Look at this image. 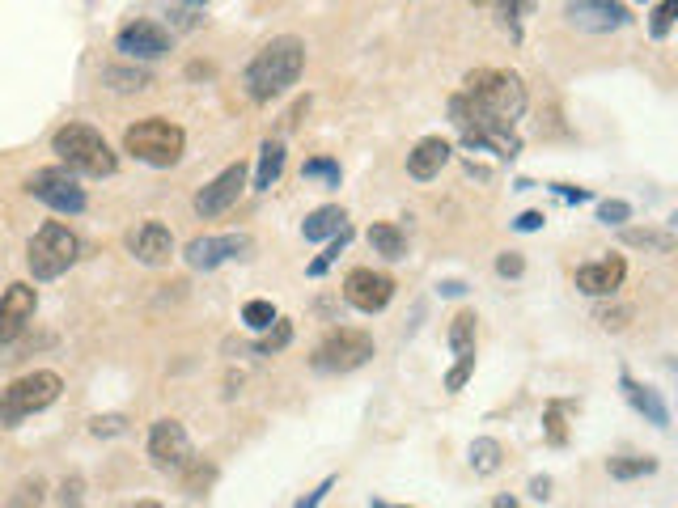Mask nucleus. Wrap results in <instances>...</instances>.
Instances as JSON below:
<instances>
[{"label": "nucleus", "instance_id": "obj_21", "mask_svg": "<svg viewBox=\"0 0 678 508\" xmlns=\"http://www.w3.org/2000/svg\"><path fill=\"white\" fill-rule=\"evenodd\" d=\"M284 174V140H263L259 166H255V191L276 187V178Z\"/></svg>", "mask_w": 678, "mask_h": 508}, {"label": "nucleus", "instance_id": "obj_48", "mask_svg": "<svg viewBox=\"0 0 678 508\" xmlns=\"http://www.w3.org/2000/svg\"><path fill=\"white\" fill-rule=\"evenodd\" d=\"M373 508H407V504H386V500H373Z\"/></svg>", "mask_w": 678, "mask_h": 508}, {"label": "nucleus", "instance_id": "obj_37", "mask_svg": "<svg viewBox=\"0 0 678 508\" xmlns=\"http://www.w3.org/2000/svg\"><path fill=\"white\" fill-rule=\"evenodd\" d=\"M543 424H547V441L564 445V437H568V432H564V403H551L547 415H543Z\"/></svg>", "mask_w": 678, "mask_h": 508}, {"label": "nucleus", "instance_id": "obj_12", "mask_svg": "<svg viewBox=\"0 0 678 508\" xmlns=\"http://www.w3.org/2000/svg\"><path fill=\"white\" fill-rule=\"evenodd\" d=\"M149 458L157 470H183L195 453H191V437L178 420H157L149 428Z\"/></svg>", "mask_w": 678, "mask_h": 508}, {"label": "nucleus", "instance_id": "obj_9", "mask_svg": "<svg viewBox=\"0 0 678 508\" xmlns=\"http://www.w3.org/2000/svg\"><path fill=\"white\" fill-rule=\"evenodd\" d=\"M390 297H395V280L386 271H373V267H352L348 280H344V301L361 314H382Z\"/></svg>", "mask_w": 678, "mask_h": 508}, {"label": "nucleus", "instance_id": "obj_27", "mask_svg": "<svg viewBox=\"0 0 678 508\" xmlns=\"http://www.w3.org/2000/svg\"><path fill=\"white\" fill-rule=\"evenodd\" d=\"M606 470H611V479H645L657 470V458H636V453H628V458H611L606 462Z\"/></svg>", "mask_w": 678, "mask_h": 508}, {"label": "nucleus", "instance_id": "obj_13", "mask_svg": "<svg viewBox=\"0 0 678 508\" xmlns=\"http://www.w3.org/2000/svg\"><path fill=\"white\" fill-rule=\"evenodd\" d=\"M568 26L577 30H594V34H611L632 22V9L619 5V0H577V5H564Z\"/></svg>", "mask_w": 678, "mask_h": 508}, {"label": "nucleus", "instance_id": "obj_22", "mask_svg": "<svg viewBox=\"0 0 678 508\" xmlns=\"http://www.w3.org/2000/svg\"><path fill=\"white\" fill-rule=\"evenodd\" d=\"M369 246L378 250L382 259L395 263V259H403V254H407V233L399 225H390V221H378V225L369 229Z\"/></svg>", "mask_w": 678, "mask_h": 508}, {"label": "nucleus", "instance_id": "obj_47", "mask_svg": "<svg viewBox=\"0 0 678 508\" xmlns=\"http://www.w3.org/2000/svg\"><path fill=\"white\" fill-rule=\"evenodd\" d=\"M492 508H522V504H517L513 496H496V500H492Z\"/></svg>", "mask_w": 678, "mask_h": 508}, {"label": "nucleus", "instance_id": "obj_32", "mask_svg": "<svg viewBox=\"0 0 678 508\" xmlns=\"http://www.w3.org/2000/svg\"><path fill=\"white\" fill-rule=\"evenodd\" d=\"M301 178H323V183H331V187H339V161H331V157H314V161H306L301 166Z\"/></svg>", "mask_w": 678, "mask_h": 508}, {"label": "nucleus", "instance_id": "obj_41", "mask_svg": "<svg viewBox=\"0 0 678 508\" xmlns=\"http://www.w3.org/2000/svg\"><path fill=\"white\" fill-rule=\"evenodd\" d=\"M81 487H85V483H81L77 475L64 479V483H60V504H64V508H77V504H81Z\"/></svg>", "mask_w": 678, "mask_h": 508}, {"label": "nucleus", "instance_id": "obj_35", "mask_svg": "<svg viewBox=\"0 0 678 508\" xmlns=\"http://www.w3.org/2000/svg\"><path fill=\"white\" fill-rule=\"evenodd\" d=\"M89 432H94V437H119V432H128V415H119V411L98 415V420L89 424Z\"/></svg>", "mask_w": 678, "mask_h": 508}, {"label": "nucleus", "instance_id": "obj_2", "mask_svg": "<svg viewBox=\"0 0 678 508\" xmlns=\"http://www.w3.org/2000/svg\"><path fill=\"white\" fill-rule=\"evenodd\" d=\"M306 72V43L297 34H280V39L263 43L255 51V60L246 64V94L255 102H272L301 81Z\"/></svg>", "mask_w": 678, "mask_h": 508}, {"label": "nucleus", "instance_id": "obj_25", "mask_svg": "<svg viewBox=\"0 0 678 508\" xmlns=\"http://www.w3.org/2000/svg\"><path fill=\"white\" fill-rule=\"evenodd\" d=\"M623 246H640V250H657L670 254L678 246V238L670 229H623Z\"/></svg>", "mask_w": 678, "mask_h": 508}, {"label": "nucleus", "instance_id": "obj_11", "mask_svg": "<svg viewBox=\"0 0 678 508\" xmlns=\"http://www.w3.org/2000/svg\"><path fill=\"white\" fill-rule=\"evenodd\" d=\"M251 254V238L246 233H217V238H191L187 250H183V259L195 267V271H212V267H221L229 259H246Z\"/></svg>", "mask_w": 678, "mask_h": 508}, {"label": "nucleus", "instance_id": "obj_3", "mask_svg": "<svg viewBox=\"0 0 678 508\" xmlns=\"http://www.w3.org/2000/svg\"><path fill=\"white\" fill-rule=\"evenodd\" d=\"M51 153L60 157L64 170H73L77 178H111L119 170V157L115 149L106 144V136L98 127L89 123H64L56 127V136H51Z\"/></svg>", "mask_w": 678, "mask_h": 508}, {"label": "nucleus", "instance_id": "obj_38", "mask_svg": "<svg viewBox=\"0 0 678 508\" xmlns=\"http://www.w3.org/2000/svg\"><path fill=\"white\" fill-rule=\"evenodd\" d=\"M522 271H526V259H522V254H517V250H505L501 259H496V276L517 280V276H522Z\"/></svg>", "mask_w": 678, "mask_h": 508}, {"label": "nucleus", "instance_id": "obj_17", "mask_svg": "<svg viewBox=\"0 0 678 508\" xmlns=\"http://www.w3.org/2000/svg\"><path fill=\"white\" fill-rule=\"evenodd\" d=\"M628 276V263L611 254V259H598V263H585L577 267V288L585 297H615V288Z\"/></svg>", "mask_w": 678, "mask_h": 508}, {"label": "nucleus", "instance_id": "obj_26", "mask_svg": "<svg viewBox=\"0 0 678 508\" xmlns=\"http://www.w3.org/2000/svg\"><path fill=\"white\" fill-rule=\"evenodd\" d=\"M501 458H505L501 441H492V437L471 441V470L475 475H496V470H501Z\"/></svg>", "mask_w": 678, "mask_h": 508}, {"label": "nucleus", "instance_id": "obj_1", "mask_svg": "<svg viewBox=\"0 0 678 508\" xmlns=\"http://www.w3.org/2000/svg\"><path fill=\"white\" fill-rule=\"evenodd\" d=\"M526 115V85L505 68H475L450 98V119L471 149H492L496 157L517 153L513 127Z\"/></svg>", "mask_w": 678, "mask_h": 508}, {"label": "nucleus", "instance_id": "obj_16", "mask_svg": "<svg viewBox=\"0 0 678 508\" xmlns=\"http://www.w3.org/2000/svg\"><path fill=\"white\" fill-rule=\"evenodd\" d=\"M128 250H132L136 263L162 267V263H170V254H174V233L162 221H140L136 229H128Z\"/></svg>", "mask_w": 678, "mask_h": 508}, {"label": "nucleus", "instance_id": "obj_28", "mask_svg": "<svg viewBox=\"0 0 678 508\" xmlns=\"http://www.w3.org/2000/svg\"><path fill=\"white\" fill-rule=\"evenodd\" d=\"M102 81L111 85V89H123V94H128V89L153 85V77H149L145 68H102Z\"/></svg>", "mask_w": 678, "mask_h": 508}, {"label": "nucleus", "instance_id": "obj_40", "mask_svg": "<svg viewBox=\"0 0 678 508\" xmlns=\"http://www.w3.org/2000/svg\"><path fill=\"white\" fill-rule=\"evenodd\" d=\"M331 487H335V475H327L323 483H318V487H314V492H310V496H301V500H297L293 508H318V504H323V500H327V492H331Z\"/></svg>", "mask_w": 678, "mask_h": 508}, {"label": "nucleus", "instance_id": "obj_8", "mask_svg": "<svg viewBox=\"0 0 678 508\" xmlns=\"http://www.w3.org/2000/svg\"><path fill=\"white\" fill-rule=\"evenodd\" d=\"M26 191L34 199H43V204L51 212H64V216H77L85 212V187H81V178L73 170H64V166H43V170H34L26 178Z\"/></svg>", "mask_w": 678, "mask_h": 508}, {"label": "nucleus", "instance_id": "obj_20", "mask_svg": "<svg viewBox=\"0 0 678 508\" xmlns=\"http://www.w3.org/2000/svg\"><path fill=\"white\" fill-rule=\"evenodd\" d=\"M344 229H348V212H344V208H335V204L314 208V212L306 216V225H301V233H306V242H331L335 233H344Z\"/></svg>", "mask_w": 678, "mask_h": 508}, {"label": "nucleus", "instance_id": "obj_36", "mask_svg": "<svg viewBox=\"0 0 678 508\" xmlns=\"http://www.w3.org/2000/svg\"><path fill=\"white\" fill-rule=\"evenodd\" d=\"M670 26H674V5L662 0V5H653V13H649V34L653 39H666Z\"/></svg>", "mask_w": 678, "mask_h": 508}, {"label": "nucleus", "instance_id": "obj_31", "mask_svg": "<svg viewBox=\"0 0 678 508\" xmlns=\"http://www.w3.org/2000/svg\"><path fill=\"white\" fill-rule=\"evenodd\" d=\"M348 242H352V229H344V233H335V238L327 242V250H323V254H318V259L310 263V276H323V271H327V267H331V263L339 259V250H344Z\"/></svg>", "mask_w": 678, "mask_h": 508}, {"label": "nucleus", "instance_id": "obj_5", "mask_svg": "<svg viewBox=\"0 0 678 508\" xmlns=\"http://www.w3.org/2000/svg\"><path fill=\"white\" fill-rule=\"evenodd\" d=\"M60 390H64V381L51 369H34L26 377L9 381V386L0 390V428H17L22 420H30V415L47 411L60 398Z\"/></svg>", "mask_w": 678, "mask_h": 508}, {"label": "nucleus", "instance_id": "obj_39", "mask_svg": "<svg viewBox=\"0 0 678 508\" xmlns=\"http://www.w3.org/2000/svg\"><path fill=\"white\" fill-rule=\"evenodd\" d=\"M475 373V356L471 360H458V365L450 369V373H445V390H450V394H458L462 386H467V377Z\"/></svg>", "mask_w": 678, "mask_h": 508}, {"label": "nucleus", "instance_id": "obj_30", "mask_svg": "<svg viewBox=\"0 0 678 508\" xmlns=\"http://www.w3.org/2000/svg\"><path fill=\"white\" fill-rule=\"evenodd\" d=\"M242 322L251 326V331H267V326L276 322V305L272 301H246L242 305Z\"/></svg>", "mask_w": 678, "mask_h": 508}, {"label": "nucleus", "instance_id": "obj_4", "mask_svg": "<svg viewBox=\"0 0 678 508\" xmlns=\"http://www.w3.org/2000/svg\"><path fill=\"white\" fill-rule=\"evenodd\" d=\"M123 149H128L136 161L153 166V170H166V166H174V161L183 157L187 132L178 123L162 119V115H149V119H140V123H132L128 132H123Z\"/></svg>", "mask_w": 678, "mask_h": 508}, {"label": "nucleus", "instance_id": "obj_46", "mask_svg": "<svg viewBox=\"0 0 678 508\" xmlns=\"http://www.w3.org/2000/svg\"><path fill=\"white\" fill-rule=\"evenodd\" d=\"M530 492L539 496V500H547L551 496V479H530Z\"/></svg>", "mask_w": 678, "mask_h": 508}, {"label": "nucleus", "instance_id": "obj_42", "mask_svg": "<svg viewBox=\"0 0 678 508\" xmlns=\"http://www.w3.org/2000/svg\"><path fill=\"white\" fill-rule=\"evenodd\" d=\"M628 318H632L628 305H619V310H598V322H602V326H611V331H619V326H628Z\"/></svg>", "mask_w": 678, "mask_h": 508}, {"label": "nucleus", "instance_id": "obj_14", "mask_svg": "<svg viewBox=\"0 0 678 508\" xmlns=\"http://www.w3.org/2000/svg\"><path fill=\"white\" fill-rule=\"evenodd\" d=\"M246 191V166L238 161V166H229V170H221L217 178H212L208 187H200L195 191V216H221V212H229L238 204V195Z\"/></svg>", "mask_w": 678, "mask_h": 508}, {"label": "nucleus", "instance_id": "obj_45", "mask_svg": "<svg viewBox=\"0 0 678 508\" xmlns=\"http://www.w3.org/2000/svg\"><path fill=\"white\" fill-rule=\"evenodd\" d=\"M437 288H441V297H462V293H467V284H462V280H441Z\"/></svg>", "mask_w": 678, "mask_h": 508}, {"label": "nucleus", "instance_id": "obj_10", "mask_svg": "<svg viewBox=\"0 0 678 508\" xmlns=\"http://www.w3.org/2000/svg\"><path fill=\"white\" fill-rule=\"evenodd\" d=\"M115 51H123L128 60H162L166 51H170V34L166 26H157L149 22V17H132L128 26H119L115 34Z\"/></svg>", "mask_w": 678, "mask_h": 508}, {"label": "nucleus", "instance_id": "obj_24", "mask_svg": "<svg viewBox=\"0 0 678 508\" xmlns=\"http://www.w3.org/2000/svg\"><path fill=\"white\" fill-rule=\"evenodd\" d=\"M450 348H454L458 360H471V356H475V314H471V310L454 314V322H450Z\"/></svg>", "mask_w": 678, "mask_h": 508}, {"label": "nucleus", "instance_id": "obj_18", "mask_svg": "<svg viewBox=\"0 0 678 508\" xmlns=\"http://www.w3.org/2000/svg\"><path fill=\"white\" fill-rule=\"evenodd\" d=\"M450 157H454L450 140H441V136H424V140H416V149L407 153V174L420 178V183H428V178H437L445 166H450Z\"/></svg>", "mask_w": 678, "mask_h": 508}, {"label": "nucleus", "instance_id": "obj_15", "mask_svg": "<svg viewBox=\"0 0 678 508\" xmlns=\"http://www.w3.org/2000/svg\"><path fill=\"white\" fill-rule=\"evenodd\" d=\"M34 310H39V293L30 284H9L0 293V343H13L30 326Z\"/></svg>", "mask_w": 678, "mask_h": 508}, {"label": "nucleus", "instance_id": "obj_44", "mask_svg": "<svg viewBox=\"0 0 678 508\" xmlns=\"http://www.w3.org/2000/svg\"><path fill=\"white\" fill-rule=\"evenodd\" d=\"M551 191H556L560 199H568V204H585V199H590L585 187H568V183H551Z\"/></svg>", "mask_w": 678, "mask_h": 508}, {"label": "nucleus", "instance_id": "obj_34", "mask_svg": "<svg viewBox=\"0 0 678 508\" xmlns=\"http://www.w3.org/2000/svg\"><path fill=\"white\" fill-rule=\"evenodd\" d=\"M628 216H632L628 199H602V204H598V221H602V225H623Z\"/></svg>", "mask_w": 678, "mask_h": 508}, {"label": "nucleus", "instance_id": "obj_7", "mask_svg": "<svg viewBox=\"0 0 678 508\" xmlns=\"http://www.w3.org/2000/svg\"><path fill=\"white\" fill-rule=\"evenodd\" d=\"M373 360V335L369 331H356V326H339L331 331L323 343L314 348L310 365L318 373H352Z\"/></svg>", "mask_w": 678, "mask_h": 508}, {"label": "nucleus", "instance_id": "obj_43", "mask_svg": "<svg viewBox=\"0 0 678 508\" xmlns=\"http://www.w3.org/2000/svg\"><path fill=\"white\" fill-rule=\"evenodd\" d=\"M543 221H547V216L530 208V212H522V216H517V221H513V229H517V233H539V229H543Z\"/></svg>", "mask_w": 678, "mask_h": 508}, {"label": "nucleus", "instance_id": "obj_29", "mask_svg": "<svg viewBox=\"0 0 678 508\" xmlns=\"http://www.w3.org/2000/svg\"><path fill=\"white\" fill-rule=\"evenodd\" d=\"M183 470H187V475H183V492H187V496H200L204 487L217 479V466H212V462H195V458H191Z\"/></svg>", "mask_w": 678, "mask_h": 508}, {"label": "nucleus", "instance_id": "obj_33", "mask_svg": "<svg viewBox=\"0 0 678 508\" xmlns=\"http://www.w3.org/2000/svg\"><path fill=\"white\" fill-rule=\"evenodd\" d=\"M166 17H170L174 30H195V26L204 22V5H170Z\"/></svg>", "mask_w": 678, "mask_h": 508}, {"label": "nucleus", "instance_id": "obj_6", "mask_svg": "<svg viewBox=\"0 0 678 508\" xmlns=\"http://www.w3.org/2000/svg\"><path fill=\"white\" fill-rule=\"evenodd\" d=\"M77 254H81L77 233L60 221H47L26 246V267L34 280H60L64 271L77 263Z\"/></svg>", "mask_w": 678, "mask_h": 508}, {"label": "nucleus", "instance_id": "obj_23", "mask_svg": "<svg viewBox=\"0 0 678 508\" xmlns=\"http://www.w3.org/2000/svg\"><path fill=\"white\" fill-rule=\"evenodd\" d=\"M289 343H293V322H289V318H276V322L251 343V352H255V356H276V352L289 348Z\"/></svg>", "mask_w": 678, "mask_h": 508}, {"label": "nucleus", "instance_id": "obj_49", "mask_svg": "<svg viewBox=\"0 0 678 508\" xmlns=\"http://www.w3.org/2000/svg\"><path fill=\"white\" fill-rule=\"evenodd\" d=\"M132 508H162V504H157V500H140V504H132Z\"/></svg>", "mask_w": 678, "mask_h": 508}, {"label": "nucleus", "instance_id": "obj_19", "mask_svg": "<svg viewBox=\"0 0 678 508\" xmlns=\"http://www.w3.org/2000/svg\"><path fill=\"white\" fill-rule=\"evenodd\" d=\"M619 390H623V398L645 415V420L653 424V428H670V407H666V398L657 394L653 386H645V381H636L632 373H619Z\"/></svg>", "mask_w": 678, "mask_h": 508}]
</instances>
